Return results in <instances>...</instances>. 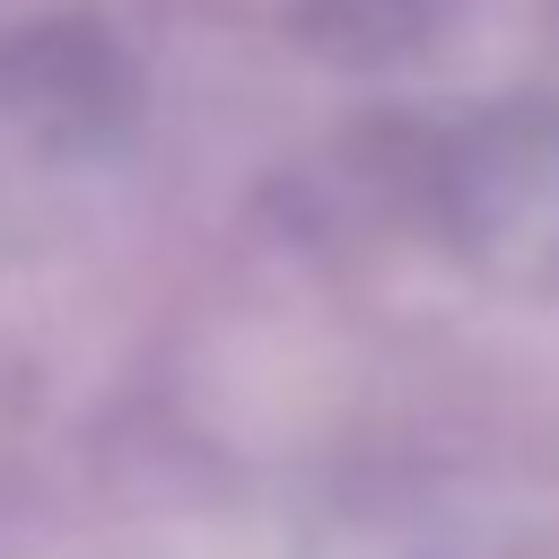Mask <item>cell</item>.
<instances>
[{"label": "cell", "instance_id": "7a4b0ae2", "mask_svg": "<svg viewBox=\"0 0 559 559\" xmlns=\"http://www.w3.org/2000/svg\"><path fill=\"white\" fill-rule=\"evenodd\" d=\"M0 96L35 122H79L105 131V114L122 105V52L87 26H26L0 52Z\"/></svg>", "mask_w": 559, "mask_h": 559}, {"label": "cell", "instance_id": "6da1fadb", "mask_svg": "<svg viewBox=\"0 0 559 559\" xmlns=\"http://www.w3.org/2000/svg\"><path fill=\"white\" fill-rule=\"evenodd\" d=\"M437 192L480 245L524 236V253H542V236H559V105L515 96V105H489L463 131H445Z\"/></svg>", "mask_w": 559, "mask_h": 559}, {"label": "cell", "instance_id": "3957f363", "mask_svg": "<svg viewBox=\"0 0 559 559\" xmlns=\"http://www.w3.org/2000/svg\"><path fill=\"white\" fill-rule=\"evenodd\" d=\"M445 17V0H306V44L341 52V61H393L411 44H428V26Z\"/></svg>", "mask_w": 559, "mask_h": 559}]
</instances>
